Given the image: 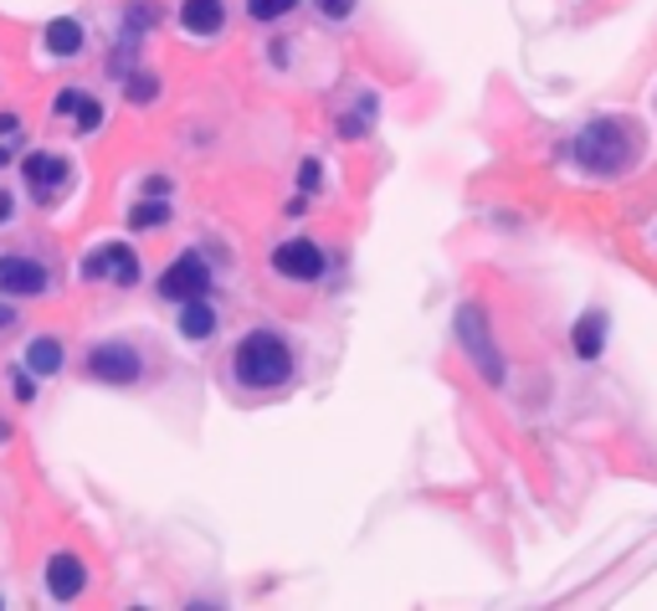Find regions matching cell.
<instances>
[{
  "label": "cell",
  "mask_w": 657,
  "mask_h": 611,
  "mask_svg": "<svg viewBox=\"0 0 657 611\" xmlns=\"http://www.w3.org/2000/svg\"><path fill=\"white\" fill-rule=\"evenodd\" d=\"M231 371H237L241 386L272 390V386H283L288 375H293V355H288V344L278 340V334L257 329V334H247V340L237 344V355H231Z\"/></svg>",
  "instance_id": "obj_1"
},
{
  "label": "cell",
  "mask_w": 657,
  "mask_h": 611,
  "mask_svg": "<svg viewBox=\"0 0 657 611\" xmlns=\"http://www.w3.org/2000/svg\"><path fill=\"white\" fill-rule=\"evenodd\" d=\"M627 154H632V135H627V124H616V119L591 124V129L575 139V160H581L585 170H622Z\"/></svg>",
  "instance_id": "obj_2"
},
{
  "label": "cell",
  "mask_w": 657,
  "mask_h": 611,
  "mask_svg": "<svg viewBox=\"0 0 657 611\" xmlns=\"http://www.w3.org/2000/svg\"><path fill=\"white\" fill-rule=\"evenodd\" d=\"M88 375H93V380H108V386H134L139 375H144V360H139L134 344L108 340V344H98V350L88 355Z\"/></svg>",
  "instance_id": "obj_3"
},
{
  "label": "cell",
  "mask_w": 657,
  "mask_h": 611,
  "mask_svg": "<svg viewBox=\"0 0 657 611\" xmlns=\"http://www.w3.org/2000/svg\"><path fill=\"white\" fill-rule=\"evenodd\" d=\"M206 288H211V268H206V257H195V253H180L175 262L160 272V299L185 303V299H201Z\"/></svg>",
  "instance_id": "obj_4"
},
{
  "label": "cell",
  "mask_w": 657,
  "mask_h": 611,
  "mask_svg": "<svg viewBox=\"0 0 657 611\" xmlns=\"http://www.w3.org/2000/svg\"><path fill=\"white\" fill-rule=\"evenodd\" d=\"M457 340H463V350L473 360H478V371L483 380H504V360H498V350L488 344V329H483V313L478 309H457Z\"/></svg>",
  "instance_id": "obj_5"
},
{
  "label": "cell",
  "mask_w": 657,
  "mask_h": 611,
  "mask_svg": "<svg viewBox=\"0 0 657 611\" xmlns=\"http://www.w3.org/2000/svg\"><path fill=\"white\" fill-rule=\"evenodd\" d=\"M324 262H328V257L319 253V242H309V237L283 242V247L272 253V272L299 278V283H314V278H324Z\"/></svg>",
  "instance_id": "obj_6"
},
{
  "label": "cell",
  "mask_w": 657,
  "mask_h": 611,
  "mask_svg": "<svg viewBox=\"0 0 657 611\" xmlns=\"http://www.w3.org/2000/svg\"><path fill=\"white\" fill-rule=\"evenodd\" d=\"M46 268L42 262H31V257H0V293H11V299H36L46 293Z\"/></svg>",
  "instance_id": "obj_7"
},
{
  "label": "cell",
  "mask_w": 657,
  "mask_h": 611,
  "mask_svg": "<svg viewBox=\"0 0 657 611\" xmlns=\"http://www.w3.org/2000/svg\"><path fill=\"white\" fill-rule=\"evenodd\" d=\"M114 278L119 288H129V283H139V257H134V247H98V253L83 262V278Z\"/></svg>",
  "instance_id": "obj_8"
},
{
  "label": "cell",
  "mask_w": 657,
  "mask_h": 611,
  "mask_svg": "<svg viewBox=\"0 0 657 611\" xmlns=\"http://www.w3.org/2000/svg\"><path fill=\"white\" fill-rule=\"evenodd\" d=\"M83 586H88V566H83L77 555H52V560H46V591L57 601H77Z\"/></svg>",
  "instance_id": "obj_9"
},
{
  "label": "cell",
  "mask_w": 657,
  "mask_h": 611,
  "mask_svg": "<svg viewBox=\"0 0 657 611\" xmlns=\"http://www.w3.org/2000/svg\"><path fill=\"white\" fill-rule=\"evenodd\" d=\"M62 180H67V160H62V154H46V150L26 154V185L42 195V201L57 191Z\"/></svg>",
  "instance_id": "obj_10"
},
{
  "label": "cell",
  "mask_w": 657,
  "mask_h": 611,
  "mask_svg": "<svg viewBox=\"0 0 657 611\" xmlns=\"http://www.w3.org/2000/svg\"><path fill=\"white\" fill-rule=\"evenodd\" d=\"M222 21H226L222 0H185V6H180V26L191 31V36H216Z\"/></svg>",
  "instance_id": "obj_11"
},
{
  "label": "cell",
  "mask_w": 657,
  "mask_h": 611,
  "mask_svg": "<svg viewBox=\"0 0 657 611\" xmlns=\"http://www.w3.org/2000/svg\"><path fill=\"white\" fill-rule=\"evenodd\" d=\"M180 334H185V340H211V334H216V309L206 303V293H201V299H185Z\"/></svg>",
  "instance_id": "obj_12"
},
{
  "label": "cell",
  "mask_w": 657,
  "mask_h": 611,
  "mask_svg": "<svg viewBox=\"0 0 657 611\" xmlns=\"http://www.w3.org/2000/svg\"><path fill=\"white\" fill-rule=\"evenodd\" d=\"M46 46H52V57H77L83 52V26H77L73 15H57L46 26Z\"/></svg>",
  "instance_id": "obj_13"
},
{
  "label": "cell",
  "mask_w": 657,
  "mask_h": 611,
  "mask_svg": "<svg viewBox=\"0 0 657 611\" xmlns=\"http://www.w3.org/2000/svg\"><path fill=\"white\" fill-rule=\"evenodd\" d=\"M26 371L31 375H57L62 371V344L52 340V334H42V340L26 344Z\"/></svg>",
  "instance_id": "obj_14"
},
{
  "label": "cell",
  "mask_w": 657,
  "mask_h": 611,
  "mask_svg": "<svg viewBox=\"0 0 657 611\" xmlns=\"http://www.w3.org/2000/svg\"><path fill=\"white\" fill-rule=\"evenodd\" d=\"M601 344H606V313H585L581 324H575V355L596 360Z\"/></svg>",
  "instance_id": "obj_15"
},
{
  "label": "cell",
  "mask_w": 657,
  "mask_h": 611,
  "mask_svg": "<svg viewBox=\"0 0 657 611\" xmlns=\"http://www.w3.org/2000/svg\"><path fill=\"white\" fill-rule=\"evenodd\" d=\"M293 6H299V0H247V15H252V21H283Z\"/></svg>",
  "instance_id": "obj_16"
},
{
  "label": "cell",
  "mask_w": 657,
  "mask_h": 611,
  "mask_svg": "<svg viewBox=\"0 0 657 611\" xmlns=\"http://www.w3.org/2000/svg\"><path fill=\"white\" fill-rule=\"evenodd\" d=\"M77 135H93V129H98V124H104V108L93 104V98H77Z\"/></svg>",
  "instance_id": "obj_17"
},
{
  "label": "cell",
  "mask_w": 657,
  "mask_h": 611,
  "mask_svg": "<svg viewBox=\"0 0 657 611\" xmlns=\"http://www.w3.org/2000/svg\"><path fill=\"white\" fill-rule=\"evenodd\" d=\"M170 222V206H160V201H144V206L134 211V226H144V232H150V226H164Z\"/></svg>",
  "instance_id": "obj_18"
},
{
  "label": "cell",
  "mask_w": 657,
  "mask_h": 611,
  "mask_svg": "<svg viewBox=\"0 0 657 611\" xmlns=\"http://www.w3.org/2000/svg\"><path fill=\"white\" fill-rule=\"evenodd\" d=\"M314 6L328 15V21H344V15L355 11V0H314Z\"/></svg>",
  "instance_id": "obj_19"
},
{
  "label": "cell",
  "mask_w": 657,
  "mask_h": 611,
  "mask_svg": "<svg viewBox=\"0 0 657 611\" xmlns=\"http://www.w3.org/2000/svg\"><path fill=\"white\" fill-rule=\"evenodd\" d=\"M154 88H160V83H154L150 73H139V77H134V88H129V93H134L139 104H150V98H154Z\"/></svg>",
  "instance_id": "obj_20"
},
{
  "label": "cell",
  "mask_w": 657,
  "mask_h": 611,
  "mask_svg": "<svg viewBox=\"0 0 657 611\" xmlns=\"http://www.w3.org/2000/svg\"><path fill=\"white\" fill-rule=\"evenodd\" d=\"M15 396H21V401H31V396H36V380H31V371H15Z\"/></svg>",
  "instance_id": "obj_21"
},
{
  "label": "cell",
  "mask_w": 657,
  "mask_h": 611,
  "mask_svg": "<svg viewBox=\"0 0 657 611\" xmlns=\"http://www.w3.org/2000/svg\"><path fill=\"white\" fill-rule=\"evenodd\" d=\"M319 170H324V164H319V160H309V164H303V191H319V180H324V175H319Z\"/></svg>",
  "instance_id": "obj_22"
},
{
  "label": "cell",
  "mask_w": 657,
  "mask_h": 611,
  "mask_svg": "<svg viewBox=\"0 0 657 611\" xmlns=\"http://www.w3.org/2000/svg\"><path fill=\"white\" fill-rule=\"evenodd\" d=\"M15 129H21V119H15V114H0V135H15Z\"/></svg>",
  "instance_id": "obj_23"
},
{
  "label": "cell",
  "mask_w": 657,
  "mask_h": 611,
  "mask_svg": "<svg viewBox=\"0 0 657 611\" xmlns=\"http://www.w3.org/2000/svg\"><path fill=\"white\" fill-rule=\"evenodd\" d=\"M11 319H15V313H11V309H6V303H0V329L11 324Z\"/></svg>",
  "instance_id": "obj_24"
},
{
  "label": "cell",
  "mask_w": 657,
  "mask_h": 611,
  "mask_svg": "<svg viewBox=\"0 0 657 611\" xmlns=\"http://www.w3.org/2000/svg\"><path fill=\"white\" fill-rule=\"evenodd\" d=\"M0 164H6V144H0Z\"/></svg>",
  "instance_id": "obj_25"
}]
</instances>
